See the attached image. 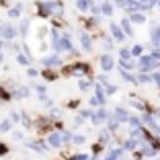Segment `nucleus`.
Returning a JSON list of instances; mask_svg holds the SVG:
<instances>
[{
    "label": "nucleus",
    "instance_id": "37",
    "mask_svg": "<svg viewBox=\"0 0 160 160\" xmlns=\"http://www.w3.org/2000/svg\"><path fill=\"white\" fill-rule=\"evenodd\" d=\"M17 60H19V64H25V66H27V64H29L27 56H21V53H19V56H17Z\"/></svg>",
    "mask_w": 160,
    "mask_h": 160
},
{
    "label": "nucleus",
    "instance_id": "36",
    "mask_svg": "<svg viewBox=\"0 0 160 160\" xmlns=\"http://www.w3.org/2000/svg\"><path fill=\"white\" fill-rule=\"evenodd\" d=\"M27 29H29V21H23V25H21V33L27 35Z\"/></svg>",
    "mask_w": 160,
    "mask_h": 160
},
{
    "label": "nucleus",
    "instance_id": "20",
    "mask_svg": "<svg viewBox=\"0 0 160 160\" xmlns=\"http://www.w3.org/2000/svg\"><path fill=\"white\" fill-rule=\"evenodd\" d=\"M94 97H97V99H99V101H101V103H103V105H105V92H103V88H101V86H99V84L94 86Z\"/></svg>",
    "mask_w": 160,
    "mask_h": 160
},
{
    "label": "nucleus",
    "instance_id": "33",
    "mask_svg": "<svg viewBox=\"0 0 160 160\" xmlns=\"http://www.w3.org/2000/svg\"><path fill=\"white\" fill-rule=\"evenodd\" d=\"M121 58L123 60H129V58H132V52H129V49H121Z\"/></svg>",
    "mask_w": 160,
    "mask_h": 160
},
{
    "label": "nucleus",
    "instance_id": "5",
    "mask_svg": "<svg viewBox=\"0 0 160 160\" xmlns=\"http://www.w3.org/2000/svg\"><path fill=\"white\" fill-rule=\"evenodd\" d=\"M14 35H17V31L12 25H2V39L10 41V39H14Z\"/></svg>",
    "mask_w": 160,
    "mask_h": 160
},
{
    "label": "nucleus",
    "instance_id": "49",
    "mask_svg": "<svg viewBox=\"0 0 160 160\" xmlns=\"http://www.w3.org/2000/svg\"><path fill=\"white\" fill-rule=\"evenodd\" d=\"M12 138H14V140H23V133H21V132H14Z\"/></svg>",
    "mask_w": 160,
    "mask_h": 160
},
{
    "label": "nucleus",
    "instance_id": "22",
    "mask_svg": "<svg viewBox=\"0 0 160 160\" xmlns=\"http://www.w3.org/2000/svg\"><path fill=\"white\" fill-rule=\"evenodd\" d=\"M90 4H92V2H90V0H78V10H88L90 8Z\"/></svg>",
    "mask_w": 160,
    "mask_h": 160
},
{
    "label": "nucleus",
    "instance_id": "28",
    "mask_svg": "<svg viewBox=\"0 0 160 160\" xmlns=\"http://www.w3.org/2000/svg\"><path fill=\"white\" fill-rule=\"evenodd\" d=\"M121 68H123V72H127V70H132V68H133V64H132V62H127V60H121Z\"/></svg>",
    "mask_w": 160,
    "mask_h": 160
},
{
    "label": "nucleus",
    "instance_id": "50",
    "mask_svg": "<svg viewBox=\"0 0 160 160\" xmlns=\"http://www.w3.org/2000/svg\"><path fill=\"white\" fill-rule=\"evenodd\" d=\"M152 80H154L156 84H158V86H160V74H154V76H152Z\"/></svg>",
    "mask_w": 160,
    "mask_h": 160
},
{
    "label": "nucleus",
    "instance_id": "7",
    "mask_svg": "<svg viewBox=\"0 0 160 160\" xmlns=\"http://www.w3.org/2000/svg\"><path fill=\"white\" fill-rule=\"evenodd\" d=\"M86 72H88V66H86V64H78V66H72V68H68V72H66V74L80 76V74H86Z\"/></svg>",
    "mask_w": 160,
    "mask_h": 160
},
{
    "label": "nucleus",
    "instance_id": "2",
    "mask_svg": "<svg viewBox=\"0 0 160 160\" xmlns=\"http://www.w3.org/2000/svg\"><path fill=\"white\" fill-rule=\"evenodd\" d=\"M158 66H160V62H156L152 56H142V58H140V68H142V72L156 70Z\"/></svg>",
    "mask_w": 160,
    "mask_h": 160
},
{
    "label": "nucleus",
    "instance_id": "47",
    "mask_svg": "<svg viewBox=\"0 0 160 160\" xmlns=\"http://www.w3.org/2000/svg\"><path fill=\"white\" fill-rule=\"evenodd\" d=\"M115 90H117V88H115V86H113V84H107V94H113V92H115Z\"/></svg>",
    "mask_w": 160,
    "mask_h": 160
},
{
    "label": "nucleus",
    "instance_id": "14",
    "mask_svg": "<svg viewBox=\"0 0 160 160\" xmlns=\"http://www.w3.org/2000/svg\"><path fill=\"white\" fill-rule=\"evenodd\" d=\"M60 56H49V58H43V64H45V66H58V64H60Z\"/></svg>",
    "mask_w": 160,
    "mask_h": 160
},
{
    "label": "nucleus",
    "instance_id": "15",
    "mask_svg": "<svg viewBox=\"0 0 160 160\" xmlns=\"http://www.w3.org/2000/svg\"><path fill=\"white\" fill-rule=\"evenodd\" d=\"M142 121L146 123V125H148V127H152V129H154V132H158V129H160V127H158V125H156V121H154V117H150V115H144V119H142Z\"/></svg>",
    "mask_w": 160,
    "mask_h": 160
},
{
    "label": "nucleus",
    "instance_id": "32",
    "mask_svg": "<svg viewBox=\"0 0 160 160\" xmlns=\"http://www.w3.org/2000/svg\"><path fill=\"white\" fill-rule=\"evenodd\" d=\"M70 140H72V133H68V132H66V133H62V144H68Z\"/></svg>",
    "mask_w": 160,
    "mask_h": 160
},
{
    "label": "nucleus",
    "instance_id": "57",
    "mask_svg": "<svg viewBox=\"0 0 160 160\" xmlns=\"http://www.w3.org/2000/svg\"><path fill=\"white\" fill-rule=\"evenodd\" d=\"M136 160H140V158H136Z\"/></svg>",
    "mask_w": 160,
    "mask_h": 160
},
{
    "label": "nucleus",
    "instance_id": "21",
    "mask_svg": "<svg viewBox=\"0 0 160 160\" xmlns=\"http://www.w3.org/2000/svg\"><path fill=\"white\" fill-rule=\"evenodd\" d=\"M136 80H138V84H146V82H154V80H152V76H148V74H140Z\"/></svg>",
    "mask_w": 160,
    "mask_h": 160
},
{
    "label": "nucleus",
    "instance_id": "53",
    "mask_svg": "<svg viewBox=\"0 0 160 160\" xmlns=\"http://www.w3.org/2000/svg\"><path fill=\"white\" fill-rule=\"evenodd\" d=\"M2 60H4V56H2V52H0V62H2Z\"/></svg>",
    "mask_w": 160,
    "mask_h": 160
},
{
    "label": "nucleus",
    "instance_id": "1",
    "mask_svg": "<svg viewBox=\"0 0 160 160\" xmlns=\"http://www.w3.org/2000/svg\"><path fill=\"white\" fill-rule=\"evenodd\" d=\"M53 47H56V52L58 53H62V52H72V43H70V39H68V35H58L56 31H53Z\"/></svg>",
    "mask_w": 160,
    "mask_h": 160
},
{
    "label": "nucleus",
    "instance_id": "51",
    "mask_svg": "<svg viewBox=\"0 0 160 160\" xmlns=\"http://www.w3.org/2000/svg\"><path fill=\"white\" fill-rule=\"evenodd\" d=\"M27 74H29V76H37V70H33V68H29V70H27Z\"/></svg>",
    "mask_w": 160,
    "mask_h": 160
},
{
    "label": "nucleus",
    "instance_id": "30",
    "mask_svg": "<svg viewBox=\"0 0 160 160\" xmlns=\"http://www.w3.org/2000/svg\"><path fill=\"white\" fill-rule=\"evenodd\" d=\"M132 56H136V58L142 56V45H133L132 47Z\"/></svg>",
    "mask_w": 160,
    "mask_h": 160
},
{
    "label": "nucleus",
    "instance_id": "26",
    "mask_svg": "<svg viewBox=\"0 0 160 160\" xmlns=\"http://www.w3.org/2000/svg\"><path fill=\"white\" fill-rule=\"evenodd\" d=\"M121 152H123V150H113L111 154L107 156V160H119V156H121Z\"/></svg>",
    "mask_w": 160,
    "mask_h": 160
},
{
    "label": "nucleus",
    "instance_id": "35",
    "mask_svg": "<svg viewBox=\"0 0 160 160\" xmlns=\"http://www.w3.org/2000/svg\"><path fill=\"white\" fill-rule=\"evenodd\" d=\"M72 142H74V144H84V136H74Z\"/></svg>",
    "mask_w": 160,
    "mask_h": 160
},
{
    "label": "nucleus",
    "instance_id": "46",
    "mask_svg": "<svg viewBox=\"0 0 160 160\" xmlns=\"http://www.w3.org/2000/svg\"><path fill=\"white\" fill-rule=\"evenodd\" d=\"M23 123H25V127H31V119L27 115H23Z\"/></svg>",
    "mask_w": 160,
    "mask_h": 160
},
{
    "label": "nucleus",
    "instance_id": "43",
    "mask_svg": "<svg viewBox=\"0 0 160 160\" xmlns=\"http://www.w3.org/2000/svg\"><path fill=\"white\" fill-rule=\"evenodd\" d=\"M17 123V121H19V113H14V111H12V113H10V123Z\"/></svg>",
    "mask_w": 160,
    "mask_h": 160
},
{
    "label": "nucleus",
    "instance_id": "11",
    "mask_svg": "<svg viewBox=\"0 0 160 160\" xmlns=\"http://www.w3.org/2000/svg\"><path fill=\"white\" fill-rule=\"evenodd\" d=\"M47 142H49L53 148H60L62 146V136L60 133H49V136H47Z\"/></svg>",
    "mask_w": 160,
    "mask_h": 160
},
{
    "label": "nucleus",
    "instance_id": "12",
    "mask_svg": "<svg viewBox=\"0 0 160 160\" xmlns=\"http://www.w3.org/2000/svg\"><path fill=\"white\" fill-rule=\"evenodd\" d=\"M142 156H148V158H152V156L156 154V148L152 146V144H144V146H142V152H140Z\"/></svg>",
    "mask_w": 160,
    "mask_h": 160
},
{
    "label": "nucleus",
    "instance_id": "42",
    "mask_svg": "<svg viewBox=\"0 0 160 160\" xmlns=\"http://www.w3.org/2000/svg\"><path fill=\"white\" fill-rule=\"evenodd\" d=\"M6 152H8V148H6L4 144H2V142H0V156H4Z\"/></svg>",
    "mask_w": 160,
    "mask_h": 160
},
{
    "label": "nucleus",
    "instance_id": "29",
    "mask_svg": "<svg viewBox=\"0 0 160 160\" xmlns=\"http://www.w3.org/2000/svg\"><path fill=\"white\" fill-rule=\"evenodd\" d=\"M8 129H10V119H6L0 123V132H8Z\"/></svg>",
    "mask_w": 160,
    "mask_h": 160
},
{
    "label": "nucleus",
    "instance_id": "3",
    "mask_svg": "<svg viewBox=\"0 0 160 160\" xmlns=\"http://www.w3.org/2000/svg\"><path fill=\"white\" fill-rule=\"evenodd\" d=\"M60 10V4L58 2H39V14L41 17H49L52 12Z\"/></svg>",
    "mask_w": 160,
    "mask_h": 160
},
{
    "label": "nucleus",
    "instance_id": "23",
    "mask_svg": "<svg viewBox=\"0 0 160 160\" xmlns=\"http://www.w3.org/2000/svg\"><path fill=\"white\" fill-rule=\"evenodd\" d=\"M21 8H23V6H14V8H10L8 10V17H10V19H17V17H19V14H21Z\"/></svg>",
    "mask_w": 160,
    "mask_h": 160
},
{
    "label": "nucleus",
    "instance_id": "52",
    "mask_svg": "<svg viewBox=\"0 0 160 160\" xmlns=\"http://www.w3.org/2000/svg\"><path fill=\"white\" fill-rule=\"evenodd\" d=\"M115 2H117V4H125V0H115Z\"/></svg>",
    "mask_w": 160,
    "mask_h": 160
},
{
    "label": "nucleus",
    "instance_id": "56",
    "mask_svg": "<svg viewBox=\"0 0 160 160\" xmlns=\"http://www.w3.org/2000/svg\"><path fill=\"white\" fill-rule=\"evenodd\" d=\"M158 8H160V0H158Z\"/></svg>",
    "mask_w": 160,
    "mask_h": 160
},
{
    "label": "nucleus",
    "instance_id": "6",
    "mask_svg": "<svg viewBox=\"0 0 160 160\" xmlns=\"http://www.w3.org/2000/svg\"><path fill=\"white\" fill-rule=\"evenodd\" d=\"M80 45H82V49L84 52H92V43H90V39H88V35L84 33V31H80Z\"/></svg>",
    "mask_w": 160,
    "mask_h": 160
},
{
    "label": "nucleus",
    "instance_id": "19",
    "mask_svg": "<svg viewBox=\"0 0 160 160\" xmlns=\"http://www.w3.org/2000/svg\"><path fill=\"white\" fill-rule=\"evenodd\" d=\"M101 12L107 14V17H111V14H113V6L109 4V2H103V4H101Z\"/></svg>",
    "mask_w": 160,
    "mask_h": 160
},
{
    "label": "nucleus",
    "instance_id": "39",
    "mask_svg": "<svg viewBox=\"0 0 160 160\" xmlns=\"http://www.w3.org/2000/svg\"><path fill=\"white\" fill-rule=\"evenodd\" d=\"M35 90H37V92L41 94V97L45 94V86H41V84H35Z\"/></svg>",
    "mask_w": 160,
    "mask_h": 160
},
{
    "label": "nucleus",
    "instance_id": "34",
    "mask_svg": "<svg viewBox=\"0 0 160 160\" xmlns=\"http://www.w3.org/2000/svg\"><path fill=\"white\" fill-rule=\"evenodd\" d=\"M27 94H29L27 88H21V90H17V92H14V97H27Z\"/></svg>",
    "mask_w": 160,
    "mask_h": 160
},
{
    "label": "nucleus",
    "instance_id": "41",
    "mask_svg": "<svg viewBox=\"0 0 160 160\" xmlns=\"http://www.w3.org/2000/svg\"><path fill=\"white\" fill-rule=\"evenodd\" d=\"M107 140H109V132H101V144H105Z\"/></svg>",
    "mask_w": 160,
    "mask_h": 160
},
{
    "label": "nucleus",
    "instance_id": "8",
    "mask_svg": "<svg viewBox=\"0 0 160 160\" xmlns=\"http://www.w3.org/2000/svg\"><path fill=\"white\" fill-rule=\"evenodd\" d=\"M111 33H113L115 41H123V39H125V33H123L121 27H119V25H115V23H111Z\"/></svg>",
    "mask_w": 160,
    "mask_h": 160
},
{
    "label": "nucleus",
    "instance_id": "48",
    "mask_svg": "<svg viewBox=\"0 0 160 160\" xmlns=\"http://www.w3.org/2000/svg\"><path fill=\"white\" fill-rule=\"evenodd\" d=\"M150 56H152V58H154V60H156V62H160V49H156V52H154V53H150Z\"/></svg>",
    "mask_w": 160,
    "mask_h": 160
},
{
    "label": "nucleus",
    "instance_id": "25",
    "mask_svg": "<svg viewBox=\"0 0 160 160\" xmlns=\"http://www.w3.org/2000/svg\"><path fill=\"white\" fill-rule=\"evenodd\" d=\"M129 127H132V129H140V121H138V117H129Z\"/></svg>",
    "mask_w": 160,
    "mask_h": 160
},
{
    "label": "nucleus",
    "instance_id": "10",
    "mask_svg": "<svg viewBox=\"0 0 160 160\" xmlns=\"http://www.w3.org/2000/svg\"><path fill=\"white\" fill-rule=\"evenodd\" d=\"M27 146L31 148V150H37L39 154H45L47 152V146L43 144V142H27Z\"/></svg>",
    "mask_w": 160,
    "mask_h": 160
},
{
    "label": "nucleus",
    "instance_id": "40",
    "mask_svg": "<svg viewBox=\"0 0 160 160\" xmlns=\"http://www.w3.org/2000/svg\"><path fill=\"white\" fill-rule=\"evenodd\" d=\"M80 117H92V113H90L88 109H82V111H80Z\"/></svg>",
    "mask_w": 160,
    "mask_h": 160
},
{
    "label": "nucleus",
    "instance_id": "44",
    "mask_svg": "<svg viewBox=\"0 0 160 160\" xmlns=\"http://www.w3.org/2000/svg\"><path fill=\"white\" fill-rule=\"evenodd\" d=\"M43 76H45V78H49V80H53V78H56V74H53V72H43Z\"/></svg>",
    "mask_w": 160,
    "mask_h": 160
},
{
    "label": "nucleus",
    "instance_id": "16",
    "mask_svg": "<svg viewBox=\"0 0 160 160\" xmlns=\"http://www.w3.org/2000/svg\"><path fill=\"white\" fill-rule=\"evenodd\" d=\"M129 21H133V23L142 25V23H146V17H144L142 12H133V14H129Z\"/></svg>",
    "mask_w": 160,
    "mask_h": 160
},
{
    "label": "nucleus",
    "instance_id": "17",
    "mask_svg": "<svg viewBox=\"0 0 160 160\" xmlns=\"http://www.w3.org/2000/svg\"><path fill=\"white\" fill-rule=\"evenodd\" d=\"M121 31H123L125 35H129V37H132L133 31H132V25H129V19H123V21H121Z\"/></svg>",
    "mask_w": 160,
    "mask_h": 160
},
{
    "label": "nucleus",
    "instance_id": "45",
    "mask_svg": "<svg viewBox=\"0 0 160 160\" xmlns=\"http://www.w3.org/2000/svg\"><path fill=\"white\" fill-rule=\"evenodd\" d=\"M133 107H136V109H146V105L140 103V101H133Z\"/></svg>",
    "mask_w": 160,
    "mask_h": 160
},
{
    "label": "nucleus",
    "instance_id": "31",
    "mask_svg": "<svg viewBox=\"0 0 160 160\" xmlns=\"http://www.w3.org/2000/svg\"><path fill=\"white\" fill-rule=\"evenodd\" d=\"M78 86H80V90H86L90 86V82L88 80H78Z\"/></svg>",
    "mask_w": 160,
    "mask_h": 160
},
{
    "label": "nucleus",
    "instance_id": "9",
    "mask_svg": "<svg viewBox=\"0 0 160 160\" xmlns=\"http://www.w3.org/2000/svg\"><path fill=\"white\" fill-rule=\"evenodd\" d=\"M107 117H109L107 111H105V109H99V111H97V113L92 115V123H94V125H99V123H103Z\"/></svg>",
    "mask_w": 160,
    "mask_h": 160
},
{
    "label": "nucleus",
    "instance_id": "18",
    "mask_svg": "<svg viewBox=\"0 0 160 160\" xmlns=\"http://www.w3.org/2000/svg\"><path fill=\"white\" fill-rule=\"evenodd\" d=\"M115 117H117L119 121H129V115H127L123 109H115Z\"/></svg>",
    "mask_w": 160,
    "mask_h": 160
},
{
    "label": "nucleus",
    "instance_id": "24",
    "mask_svg": "<svg viewBox=\"0 0 160 160\" xmlns=\"http://www.w3.org/2000/svg\"><path fill=\"white\" fill-rule=\"evenodd\" d=\"M136 146H138V140H133V138H132V140H127L125 144H123V148H125V150H133Z\"/></svg>",
    "mask_w": 160,
    "mask_h": 160
},
{
    "label": "nucleus",
    "instance_id": "4",
    "mask_svg": "<svg viewBox=\"0 0 160 160\" xmlns=\"http://www.w3.org/2000/svg\"><path fill=\"white\" fill-rule=\"evenodd\" d=\"M99 62H101V70H103V72H111L113 66H115L113 56H109V53H103V56L99 58Z\"/></svg>",
    "mask_w": 160,
    "mask_h": 160
},
{
    "label": "nucleus",
    "instance_id": "38",
    "mask_svg": "<svg viewBox=\"0 0 160 160\" xmlns=\"http://www.w3.org/2000/svg\"><path fill=\"white\" fill-rule=\"evenodd\" d=\"M72 160H88V156H86V154H74Z\"/></svg>",
    "mask_w": 160,
    "mask_h": 160
},
{
    "label": "nucleus",
    "instance_id": "54",
    "mask_svg": "<svg viewBox=\"0 0 160 160\" xmlns=\"http://www.w3.org/2000/svg\"><path fill=\"white\" fill-rule=\"evenodd\" d=\"M90 160H99V156H92V158H90Z\"/></svg>",
    "mask_w": 160,
    "mask_h": 160
},
{
    "label": "nucleus",
    "instance_id": "27",
    "mask_svg": "<svg viewBox=\"0 0 160 160\" xmlns=\"http://www.w3.org/2000/svg\"><path fill=\"white\" fill-rule=\"evenodd\" d=\"M117 125H119V119L113 115V117L109 119V127H111V129H117Z\"/></svg>",
    "mask_w": 160,
    "mask_h": 160
},
{
    "label": "nucleus",
    "instance_id": "58",
    "mask_svg": "<svg viewBox=\"0 0 160 160\" xmlns=\"http://www.w3.org/2000/svg\"><path fill=\"white\" fill-rule=\"evenodd\" d=\"M76 2H78V0H76Z\"/></svg>",
    "mask_w": 160,
    "mask_h": 160
},
{
    "label": "nucleus",
    "instance_id": "55",
    "mask_svg": "<svg viewBox=\"0 0 160 160\" xmlns=\"http://www.w3.org/2000/svg\"><path fill=\"white\" fill-rule=\"evenodd\" d=\"M158 117H160V109H158Z\"/></svg>",
    "mask_w": 160,
    "mask_h": 160
},
{
    "label": "nucleus",
    "instance_id": "13",
    "mask_svg": "<svg viewBox=\"0 0 160 160\" xmlns=\"http://www.w3.org/2000/svg\"><path fill=\"white\" fill-rule=\"evenodd\" d=\"M123 6L129 10V14H133L138 8H140V2H136V0H125V4H123Z\"/></svg>",
    "mask_w": 160,
    "mask_h": 160
}]
</instances>
